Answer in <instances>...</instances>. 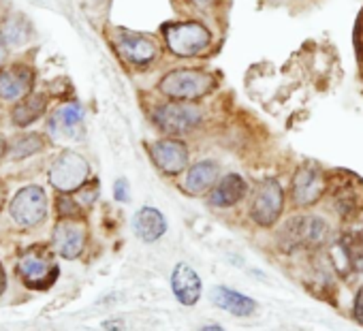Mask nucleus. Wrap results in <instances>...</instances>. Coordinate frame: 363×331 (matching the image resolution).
<instances>
[{"label": "nucleus", "instance_id": "obj_13", "mask_svg": "<svg viewBox=\"0 0 363 331\" xmlns=\"http://www.w3.org/2000/svg\"><path fill=\"white\" fill-rule=\"evenodd\" d=\"M171 291L182 305L193 308L203 295L201 276L189 263H177L171 271Z\"/></svg>", "mask_w": 363, "mask_h": 331}, {"label": "nucleus", "instance_id": "obj_34", "mask_svg": "<svg viewBox=\"0 0 363 331\" xmlns=\"http://www.w3.org/2000/svg\"><path fill=\"white\" fill-rule=\"evenodd\" d=\"M5 154H7V141L0 137V158H3Z\"/></svg>", "mask_w": 363, "mask_h": 331}, {"label": "nucleus", "instance_id": "obj_15", "mask_svg": "<svg viewBox=\"0 0 363 331\" xmlns=\"http://www.w3.org/2000/svg\"><path fill=\"white\" fill-rule=\"evenodd\" d=\"M86 237H88L86 227L75 218H62L54 229V246L58 254L69 261L77 259L84 252Z\"/></svg>", "mask_w": 363, "mask_h": 331}, {"label": "nucleus", "instance_id": "obj_25", "mask_svg": "<svg viewBox=\"0 0 363 331\" xmlns=\"http://www.w3.org/2000/svg\"><path fill=\"white\" fill-rule=\"evenodd\" d=\"M58 212H60L62 218H77L79 216V206L69 195H62V197H58Z\"/></svg>", "mask_w": 363, "mask_h": 331}, {"label": "nucleus", "instance_id": "obj_18", "mask_svg": "<svg viewBox=\"0 0 363 331\" xmlns=\"http://www.w3.org/2000/svg\"><path fill=\"white\" fill-rule=\"evenodd\" d=\"M133 233L141 242L154 244L156 240H160L167 233V218L162 216L160 210H156L152 206H143L133 216Z\"/></svg>", "mask_w": 363, "mask_h": 331}, {"label": "nucleus", "instance_id": "obj_29", "mask_svg": "<svg viewBox=\"0 0 363 331\" xmlns=\"http://www.w3.org/2000/svg\"><path fill=\"white\" fill-rule=\"evenodd\" d=\"M7 288V276H5V269H3V263H0V295L5 293Z\"/></svg>", "mask_w": 363, "mask_h": 331}, {"label": "nucleus", "instance_id": "obj_31", "mask_svg": "<svg viewBox=\"0 0 363 331\" xmlns=\"http://www.w3.org/2000/svg\"><path fill=\"white\" fill-rule=\"evenodd\" d=\"M193 3H195L197 7H201V9H210V7L216 3V0H193Z\"/></svg>", "mask_w": 363, "mask_h": 331}, {"label": "nucleus", "instance_id": "obj_7", "mask_svg": "<svg viewBox=\"0 0 363 331\" xmlns=\"http://www.w3.org/2000/svg\"><path fill=\"white\" fill-rule=\"evenodd\" d=\"M284 210V191L278 180L267 178L257 184L252 203H250V218L259 227H274Z\"/></svg>", "mask_w": 363, "mask_h": 331}, {"label": "nucleus", "instance_id": "obj_23", "mask_svg": "<svg viewBox=\"0 0 363 331\" xmlns=\"http://www.w3.org/2000/svg\"><path fill=\"white\" fill-rule=\"evenodd\" d=\"M45 147V139L37 133H30V135H24V137H18L11 145V156L13 158H26V156H33L37 152H41Z\"/></svg>", "mask_w": 363, "mask_h": 331}, {"label": "nucleus", "instance_id": "obj_22", "mask_svg": "<svg viewBox=\"0 0 363 331\" xmlns=\"http://www.w3.org/2000/svg\"><path fill=\"white\" fill-rule=\"evenodd\" d=\"M84 120V109L79 103H67V105H60L52 120H50V133L56 135V137H69V135H75L77 126L82 124Z\"/></svg>", "mask_w": 363, "mask_h": 331}, {"label": "nucleus", "instance_id": "obj_1", "mask_svg": "<svg viewBox=\"0 0 363 331\" xmlns=\"http://www.w3.org/2000/svg\"><path fill=\"white\" fill-rule=\"evenodd\" d=\"M214 88H216V79L208 71H199V69L169 71L158 84V90L171 101H197L210 94Z\"/></svg>", "mask_w": 363, "mask_h": 331}, {"label": "nucleus", "instance_id": "obj_3", "mask_svg": "<svg viewBox=\"0 0 363 331\" xmlns=\"http://www.w3.org/2000/svg\"><path fill=\"white\" fill-rule=\"evenodd\" d=\"M329 227L318 216H295L284 223L280 229L278 242L284 252H293L299 248H312L327 240Z\"/></svg>", "mask_w": 363, "mask_h": 331}, {"label": "nucleus", "instance_id": "obj_8", "mask_svg": "<svg viewBox=\"0 0 363 331\" xmlns=\"http://www.w3.org/2000/svg\"><path fill=\"white\" fill-rule=\"evenodd\" d=\"M327 193V176L314 162H306L295 172L291 182V199L297 208H310Z\"/></svg>", "mask_w": 363, "mask_h": 331}, {"label": "nucleus", "instance_id": "obj_14", "mask_svg": "<svg viewBox=\"0 0 363 331\" xmlns=\"http://www.w3.org/2000/svg\"><path fill=\"white\" fill-rule=\"evenodd\" d=\"M333 208L340 218H354L363 210V182L354 176H342L333 186Z\"/></svg>", "mask_w": 363, "mask_h": 331}, {"label": "nucleus", "instance_id": "obj_24", "mask_svg": "<svg viewBox=\"0 0 363 331\" xmlns=\"http://www.w3.org/2000/svg\"><path fill=\"white\" fill-rule=\"evenodd\" d=\"M5 39L13 45H22L28 39V22L22 16H16L9 20V24L5 26Z\"/></svg>", "mask_w": 363, "mask_h": 331}, {"label": "nucleus", "instance_id": "obj_12", "mask_svg": "<svg viewBox=\"0 0 363 331\" xmlns=\"http://www.w3.org/2000/svg\"><path fill=\"white\" fill-rule=\"evenodd\" d=\"M331 261L335 269L344 274L363 271V235L348 233L331 244Z\"/></svg>", "mask_w": 363, "mask_h": 331}, {"label": "nucleus", "instance_id": "obj_27", "mask_svg": "<svg viewBox=\"0 0 363 331\" xmlns=\"http://www.w3.org/2000/svg\"><path fill=\"white\" fill-rule=\"evenodd\" d=\"M352 316L359 325H363V288H359L354 303H352Z\"/></svg>", "mask_w": 363, "mask_h": 331}, {"label": "nucleus", "instance_id": "obj_20", "mask_svg": "<svg viewBox=\"0 0 363 331\" xmlns=\"http://www.w3.org/2000/svg\"><path fill=\"white\" fill-rule=\"evenodd\" d=\"M218 176H220V167L216 160H210V158L199 160V162L191 164V169L186 172L184 189L191 195H203L216 186Z\"/></svg>", "mask_w": 363, "mask_h": 331}, {"label": "nucleus", "instance_id": "obj_6", "mask_svg": "<svg viewBox=\"0 0 363 331\" xmlns=\"http://www.w3.org/2000/svg\"><path fill=\"white\" fill-rule=\"evenodd\" d=\"M88 178H90L88 160L73 150H65L62 154H58L50 167V184L62 195L79 191L88 182Z\"/></svg>", "mask_w": 363, "mask_h": 331}, {"label": "nucleus", "instance_id": "obj_2", "mask_svg": "<svg viewBox=\"0 0 363 331\" xmlns=\"http://www.w3.org/2000/svg\"><path fill=\"white\" fill-rule=\"evenodd\" d=\"M162 37L171 54L179 58H193L208 50L212 33L199 22H173L162 26Z\"/></svg>", "mask_w": 363, "mask_h": 331}, {"label": "nucleus", "instance_id": "obj_16", "mask_svg": "<svg viewBox=\"0 0 363 331\" xmlns=\"http://www.w3.org/2000/svg\"><path fill=\"white\" fill-rule=\"evenodd\" d=\"M35 84L33 69L26 64H13L0 71V99L3 101H22L30 94Z\"/></svg>", "mask_w": 363, "mask_h": 331}, {"label": "nucleus", "instance_id": "obj_21", "mask_svg": "<svg viewBox=\"0 0 363 331\" xmlns=\"http://www.w3.org/2000/svg\"><path fill=\"white\" fill-rule=\"evenodd\" d=\"M45 107H48V96L43 92H30L28 96L18 101V105L11 111V120L16 126L26 128L45 113Z\"/></svg>", "mask_w": 363, "mask_h": 331}, {"label": "nucleus", "instance_id": "obj_33", "mask_svg": "<svg viewBox=\"0 0 363 331\" xmlns=\"http://www.w3.org/2000/svg\"><path fill=\"white\" fill-rule=\"evenodd\" d=\"M5 54H7V50H5V39L0 37V64H3V60H5Z\"/></svg>", "mask_w": 363, "mask_h": 331}, {"label": "nucleus", "instance_id": "obj_10", "mask_svg": "<svg viewBox=\"0 0 363 331\" xmlns=\"http://www.w3.org/2000/svg\"><path fill=\"white\" fill-rule=\"evenodd\" d=\"M150 156L164 176H177L189 167V145L175 137L154 141L150 145Z\"/></svg>", "mask_w": 363, "mask_h": 331}, {"label": "nucleus", "instance_id": "obj_9", "mask_svg": "<svg viewBox=\"0 0 363 331\" xmlns=\"http://www.w3.org/2000/svg\"><path fill=\"white\" fill-rule=\"evenodd\" d=\"M11 218L22 227H35L48 216V195L41 186H24L11 199Z\"/></svg>", "mask_w": 363, "mask_h": 331}, {"label": "nucleus", "instance_id": "obj_28", "mask_svg": "<svg viewBox=\"0 0 363 331\" xmlns=\"http://www.w3.org/2000/svg\"><path fill=\"white\" fill-rule=\"evenodd\" d=\"M103 327H105L107 331H122V329H124V322H122L120 318H113V320H105Z\"/></svg>", "mask_w": 363, "mask_h": 331}, {"label": "nucleus", "instance_id": "obj_19", "mask_svg": "<svg viewBox=\"0 0 363 331\" xmlns=\"http://www.w3.org/2000/svg\"><path fill=\"white\" fill-rule=\"evenodd\" d=\"M248 195V184L240 174L223 176L210 193V203L214 208H233Z\"/></svg>", "mask_w": 363, "mask_h": 331}, {"label": "nucleus", "instance_id": "obj_26", "mask_svg": "<svg viewBox=\"0 0 363 331\" xmlns=\"http://www.w3.org/2000/svg\"><path fill=\"white\" fill-rule=\"evenodd\" d=\"M113 199L120 201V203H128L130 201V189H128L126 178L116 180V184H113Z\"/></svg>", "mask_w": 363, "mask_h": 331}, {"label": "nucleus", "instance_id": "obj_4", "mask_svg": "<svg viewBox=\"0 0 363 331\" xmlns=\"http://www.w3.org/2000/svg\"><path fill=\"white\" fill-rule=\"evenodd\" d=\"M18 276L22 278L24 286L33 291H45L58 280V263L43 246H33L24 252L18 261Z\"/></svg>", "mask_w": 363, "mask_h": 331}, {"label": "nucleus", "instance_id": "obj_32", "mask_svg": "<svg viewBox=\"0 0 363 331\" xmlns=\"http://www.w3.org/2000/svg\"><path fill=\"white\" fill-rule=\"evenodd\" d=\"M199 331H227L225 327H220V325H203Z\"/></svg>", "mask_w": 363, "mask_h": 331}, {"label": "nucleus", "instance_id": "obj_17", "mask_svg": "<svg viewBox=\"0 0 363 331\" xmlns=\"http://www.w3.org/2000/svg\"><path fill=\"white\" fill-rule=\"evenodd\" d=\"M210 299L216 308H220L233 316H240V318L252 316L259 310V303L252 297H248L231 286H214L210 293Z\"/></svg>", "mask_w": 363, "mask_h": 331}, {"label": "nucleus", "instance_id": "obj_5", "mask_svg": "<svg viewBox=\"0 0 363 331\" xmlns=\"http://www.w3.org/2000/svg\"><path fill=\"white\" fill-rule=\"evenodd\" d=\"M152 120L162 133L184 135L195 130L203 122V111L191 101H169L154 107Z\"/></svg>", "mask_w": 363, "mask_h": 331}, {"label": "nucleus", "instance_id": "obj_11", "mask_svg": "<svg viewBox=\"0 0 363 331\" xmlns=\"http://www.w3.org/2000/svg\"><path fill=\"white\" fill-rule=\"evenodd\" d=\"M116 50L118 54L135 64V67H145L150 62H154L158 58V43L147 37V35H139V33H130V30H120L116 37Z\"/></svg>", "mask_w": 363, "mask_h": 331}, {"label": "nucleus", "instance_id": "obj_30", "mask_svg": "<svg viewBox=\"0 0 363 331\" xmlns=\"http://www.w3.org/2000/svg\"><path fill=\"white\" fill-rule=\"evenodd\" d=\"M5 201H7V186H5L3 180H0V210H3Z\"/></svg>", "mask_w": 363, "mask_h": 331}]
</instances>
